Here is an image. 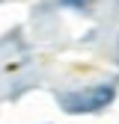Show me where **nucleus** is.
<instances>
[{
    "label": "nucleus",
    "instance_id": "2",
    "mask_svg": "<svg viewBox=\"0 0 119 124\" xmlns=\"http://www.w3.org/2000/svg\"><path fill=\"white\" fill-rule=\"evenodd\" d=\"M60 6H63V9H78V12H83V9H89V0H60Z\"/></svg>",
    "mask_w": 119,
    "mask_h": 124
},
{
    "label": "nucleus",
    "instance_id": "1",
    "mask_svg": "<svg viewBox=\"0 0 119 124\" xmlns=\"http://www.w3.org/2000/svg\"><path fill=\"white\" fill-rule=\"evenodd\" d=\"M116 98V86L113 83H101L89 92H66L60 95V106L66 112H101L104 106H110Z\"/></svg>",
    "mask_w": 119,
    "mask_h": 124
}]
</instances>
